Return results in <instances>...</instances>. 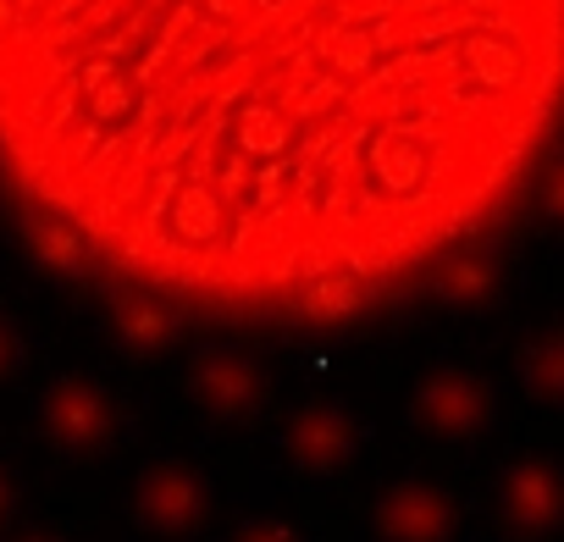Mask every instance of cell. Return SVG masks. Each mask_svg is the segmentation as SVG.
I'll use <instances>...</instances> for the list:
<instances>
[{
    "instance_id": "1",
    "label": "cell",
    "mask_w": 564,
    "mask_h": 542,
    "mask_svg": "<svg viewBox=\"0 0 564 542\" xmlns=\"http://www.w3.org/2000/svg\"><path fill=\"white\" fill-rule=\"evenodd\" d=\"M117 327H122V338L133 349H155V344L172 338V311L161 300H150V294H122L117 300Z\"/></svg>"
},
{
    "instance_id": "2",
    "label": "cell",
    "mask_w": 564,
    "mask_h": 542,
    "mask_svg": "<svg viewBox=\"0 0 564 542\" xmlns=\"http://www.w3.org/2000/svg\"><path fill=\"white\" fill-rule=\"evenodd\" d=\"M360 300H366L360 283L338 271V278H316V283L300 294V311H305L311 322H344L349 311H360Z\"/></svg>"
},
{
    "instance_id": "3",
    "label": "cell",
    "mask_w": 564,
    "mask_h": 542,
    "mask_svg": "<svg viewBox=\"0 0 564 542\" xmlns=\"http://www.w3.org/2000/svg\"><path fill=\"white\" fill-rule=\"evenodd\" d=\"M437 289H443L448 300H481V294L492 289V260H487V254H476V249H465V254L443 260Z\"/></svg>"
},
{
    "instance_id": "4",
    "label": "cell",
    "mask_w": 564,
    "mask_h": 542,
    "mask_svg": "<svg viewBox=\"0 0 564 542\" xmlns=\"http://www.w3.org/2000/svg\"><path fill=\"white\" fill-rule=\"evenodd\" d=\"M29 238H34V254H40L45 265H56V271H78V265H84V243H78L73 227H62V221H34Z\"/></svg>"
},
{
    "instance_id": "5",
    "label": "cell",
    "mask_w": 564,
    "mask_h": 542,
    "mask_svg": "<svg viewBox=\"0 0 564 542\" xmlns=\"http://www.w3.org/2000/svg\"><path fill=\"white\" fill-rule=\"evenodd\" d=\"M205 393H216L221 404H243L249 393H254V371L249 366H238V360H205Z\"/></svg>"
},
{
    "instance_id": "6",
    "label": "cell",
    "mask_w": 564,
    "mask_h": 542,
    "mask_svg": "<svg viewBox=\"0 0 564 542\" xmlns=\"http://www.w3.org/2000/svg\"><path fill=\"white\" fill-rule=\"evenodd\" d=\"M432 410H437L448 426H459V421H470V410H476V393H470L465 382H437V388H432Z\"/></svg>"
},
{
    "instance_id": "7",
    "label": "cell",
    "mask_w": 564,
    "mask_h": 542,
    "mask_svg": "<svg viewBox=\"0 0 564 542\" xmlns=\"http://www.w3.org/2000/svg\"><path fill=\"white\" fill-rule=\"evenodd\" d=\"M56 415H62V426H67V432H95L100 404H95L89 393H62V399H56Z\"/></svg>"
},
{
    "instance_id": "8",
    "label": "cell",
    "mask_w": 564,
    "mask_h": 542,
    "mask_svg": "<svg viewBox=\"0 0 564 542\" xmlns=\"http://www.w3.org/2000/svg\"><path fill=\"white\" fill-rule=\"evenodd\" d=\"M536 377H542V388H564V338H547L536 349Z\"/></svg>"
},
{
    "instance_id": "9",
    "label": "cell",
    "mask_w": 564,
    "mask_h": 542,
    "mask_svg": "<svg viewBox=\"0 0 564 542\" xmlns=\"http://www.w3.org/2000/svg\"><path fill=\"white\" fill-rule=\"evenodd\" d=\"M393 525H399L404 536H426V531H432V514H426L421 498H404V509L393 514Z\"/></svg>"
},
{
    "instance_id": "10",
    "label": "cell",
    "mask_w": 564,
    "mask_h": 542,
    "mask_svg": "<svg viewBox=\"0 0 564 542\" xmlns=\"http://www.w3.org/2000/svg\"><path fill=\"white\" fill-rule=\"evenodd\" d=\"M305 448H316V454H333V448H338V421H327V415L305 421Z\"/></svg>"
},
{
    "instance_id": "11",
    "label": "cell",
    "mask_w": 564,
    "mask_h": 542,
    "mask_svg": "<svg viewBox=\"0 0 564 542\" xmlns=\"http://www.w3.org/2000/svg\"><path fill=\"white\" fill-rule=\"evenodd\" d=\"M520 503H525L531 514H542V509L553 503V492H547V481H542V476H531V481H525V492H520Z\"/></svg>"
},
{
    "instance_id": "12",
    "label": "cell",
    "mask_w": 564,
    "mask_h": 542,
    "mask_svg": "<svg viewBox=\"0 0 564 542\" xmlns=\"http://www.w3.org/2000/svg\"><path fill=\"white\" fill-rule=\"evenodd\" d=\"M547 216H558L564 221V161L553 166V177H547Z\"/></svg>"
},
{
    "instance_id": "13",
    "label": "cell",
    "mask_w": 564,
    "mask_h": 542,
    "mask_svg": "<svg viewBox=\"0 0 564 542\" xmlns=\"http://www.w3.org/2000/svg\"><path fill=\"white\" fill-rule=\"evenodd\" d=\"M7 349H12V338H7V327H0V360H7Z\"/></svg>"
}]
</instances>
